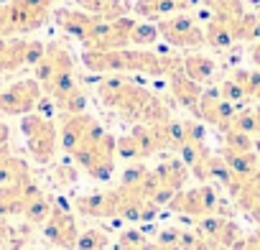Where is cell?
Masks as SVG:
<instances>
[{"label": "cell", "mask_w": 260, "mask_h": 250, "mask_svg": "<svg viewBox=\"0 0 260 250\" xmlns=\"http://www.w3.org/2000/svg\"><path fill=\"white\" fill-rule=\"evenodd\" d=\"M158 39H161V34H158V26L153 21H143V23L136 21L133 31H130V44H136V46H151Z\"/></svg>", "instance_id": "obj_27"}, {"label": "cell", "mask_w": 260, "mask_h": 250, "mask_svg": "<svg viewBox=\"0 0 260 250\" xmlns=\"http://www.w3.org/2000/svg\"><path fill=\"white\" fill-rule=\"evenodd\" d=\"M156 26H158V34L176 49H197V46L207 44L204 28L186 13H176V16L161 18V21H156Z\"/></svg>", "instance_id": "obj_3"}, {"label": "cell", "mask_w": 260, "mask_h": 250, "mask_svg": "<svg viewBox=\"0 0 260 250\" xmlns=\"http://www.w3.org/2000/svg\"><path fill=\"white\" fill-rule=\"evenodd\" d=\"M219 156L224 159V164L232 169V174H235L237 179H250V176L257 171V156H255L252 151L240 153V151L222 148V153H219Z\"/></svg>", "instance_id": "obj_22"}, {"label": "cell", "mask_w": 260, "mask_h": 250, "mask_svg": "<svg viewBox=\"0 0 260 250\" xmlns=\"http://www.w3.org/2000/svg\"><path fill=\"white\" fill-rule=\"evenodd\" d=\"M107 245H110V237L105 230H84L79 232L74 250H107Z\"/></svg>", "instance_id": "obj_29"}, {"label": "cell", "mask_w": 260, "mask_h": 250, "mask_svg": "<svg viewBox=\"0 0 260 250\" xmlns=\"http://www.w3.org/2000/svg\"><path fill=\"white\" fill-rule=\"evenodd\" d=\"M122 207V192H100V194H84L74 199V209L84 217H120Z\"/></svg>", "instance_id": "obj_8"}, {"label": "cell", "mask_w": 260, "mask_h": 250, "mask_svg": "<svg viewBox=\"0 0 260 250\" xmlns=\"http://www.w3.org/2000/svg\"><path fill=\"white\" fill-rule=\"evenodd\" d=\"M115 153H117L120 159L130 161V164L141 159V151H138V143H136L133 136H120V138H115Z\"/></svg>", "instance_id": "obj_31"}, {"label": "cell", "mask_w": 260, "mask_h": 250, "mask_svg": "<svg viewBox=\"0 0 260 250\" xmlns=\"http://www.w3.org/2000/svg\"><path fill=\"white\" fill-rule=\"evenodd\" d=\"M26 207L21 184H3L0 186V214H21Z\"/></svg>", "instance_id": "obj_23"}, {"label": "cell", "mask_w": 260, "mask_h": 250, "mask_svg": "<svg viewBox=\"0 0 260 250\" xmlns=\"http://www.w3.org/2000/svg\"><path fill=\"white\" fill-rule=\"evenodd\" d=\"M130 136H133V138H136V143H138L141 159H148V156H153V153L158 151V148H156V136H153V128H151V125L138 122Z\"/></svg>", "instance_id": "obj_26"}, {"label": "cell", "mask_w": 260, "mask_h": 250, "mask_svg": "<svg viewBox=\"0 0 260 250\" xmlns=\"http://www.w3.org/2000/svg\"><path fill=\"white\" fill-rule=\"evenodd\" d=\"M230 250H247V240H242V237H240V240H237Z\"/></svg>", "instance_id": "obj_46"}, {"label": "cell", "mask_w": 260, "mask_h": 250, "mask_svg": "<svg viewBox=\"0 0 260 250\" xmlns=\"http://www.w3.org/2000/svg\"><path fill=\"white\" fill-rule=\"evenodd\" d=\"M179 235H181V230H179V227H166V230H161V232H158V237H156V245H158V247L179 245Z\"/></svg>", "instance_id": "obj_39"}, {"label": "cell", "mask_w": 260, "mask_h": 250, "mask_svg": "<svg viewBox=\"0 0 260 250\" xmlns=\"http://www.w3.org/2000/svg\"><path fill=\"white\" fill-rule=\"evenodd\" d=\"M184 131H186V141H191V143H204V128H202V122L186 120V122H184Z\"/></svg>", "instance_id": "obj_40"}, {"label": "cell", "mask_w": 260, "mask_h": 250, "mask_svg": "<svg viewBox=\"0 0 260 250\" xmlns=\"http://www.w3.org/2000/svg\"><path fill=\"white\" fill-rule=\"evenodd\" d=\"M237 240H240V225L235 220H224V225H222V230L217 235V245L224 247V250H230Z\"/></svg>", "instance_id": "obj_35"}, {"label": "cell", "mask_w": 260, "mask_h": 250, "mask_svg": "<svg viewBox=\"0 0 260 250\" xmlns=\"http://www.w3.org/2000/svg\"><path fill=\"white\" fill-rule=\"evenodd\" d=\"M204 6L212 11V16H219V18H240L245 13V6L242 0H204Z\"/></svg>", "instance_id": "obj_25"}, {"label": "cell", "mask_w": 260, "mask_h": 250, "mask_svg": "<svg viewBox=\"0 0 260 250\" xmlns=\"http://www.w3.org/2000/svg\"><path fill=\"white\" fill-rule=\"evenodd\" d=\"M257 18H260V11H257Z\"/></svg>", "instance_id": "obj_52"}, {"label": "cell", "mask_w": 260, "mask_h": 250, "mask_svg": "<svg viewBox=\"0 0 260 250\" xmlns=\"http://www.w3.org/2000/svg\"><path fill=\"white\" fill-rule=\"evenodd\" d=\"M44 235H46V240L51 245H56L61 250H74L77 247V240H79L74 214L69 209H61V207L54 204V212H51V217L44 225Z\"/></svg>", "instance_id": "obj_7"}, {"label": "cell", "mask_w": 260, "mask_h": 250, "mask_svg": "<svg viewBox=\"0 0 260 250\" xmlns=\"http://www.w3.org/2000/svg\"><path fill=\"white\" fill-rule=\"evenodd\" d=\"M217 72V61L212 56H204V54H189L184 56V74L199 84L209 82Z\"/></svg>", "instance_id": "obj_21"}, {"label": "cell", "mask_w": 260, "mask_h": 250, "mask_svg": "<svg viewBox=\"0 0 260 250\" xmlns=\"http://www.w3.org/2000/svg\"><path fill=\"white\" fill-rule=\"evenodd\" d=\"M97 92H100V100H102L107 107L117 110L122 117L138 120V122H141V117H143L146 105L153 100V95L146 92L143 87H136V84H130V82H125V79H117V77L105 79Z\"/></svg>", "instance_id": "obj_1"}, {"label": "cell", "mask_w": 260, "mask_h": 250, "mask_svg": "<svg viewBox=\"0 0 260 250\" xmlns=\"http://www.w3.org/2000/svg\"><path fill=\"white\" fill-rule=\"evenodd\" d=\"M235 112H237V107H235L232 102H227V100L219 95V87L202 92V97H199V107H197V117H202L204 122L214 125L217 131L227 133V131L232 128Z\"/></svg>", "instance_id": "obj_6"}, {"label": "cell", "mask_w": 260, "mask_h": 250, "mask_svg": "<svg viewBox=\"0 0 260 250\" xmlns=\"http://www.w3.org/2000/svg\"><path fill=\"white\" fill-rule=\"evenodd\" d=\"M191 8V0H138L133 11L146 21H161L176 13H186Z\"/></svg>", "instance_id": "obj_12"}, {"label": "cell", "mask_w": 260, "mask_h": 250, "mask_svg": "<svg viewBox=\"0 0 260 250\" xmlns=\"http://www.w3.org/2000/svg\"><path fill=\"white\" fill-rule=\"evenodd\" d=\"M153 171H156L161 186H169V189H174V192H181V186H184L186 179H189V166H186L181 159H169V161H164V164H161L158 169H153Z\"/></svg>", "instance_id": "obj_19"}, {"label": "cell", "mask_w": 260, "mask_h": 250, "mask_svg": "<svg viewBox=\"0 0 260 250\" xmlns=\"http://www.w3.org/2000/svg\"><path fill=\"white\" fill-rule=\"evenodd\" d=\"M6 143H8V128H6L3 122H0V148H3Z\"/></svg>", "instance_id": "obj_44"}, {"label": "cell", "mask_w": 260, "mask_h": 250, "mask_svg": "<svg viewBox=\"0 0 260 250\" xmlns=\"http://www.w3.org/2000/svg\"><path fill=\"white\" fill-rule=\"evenodd\" d=\"M51 176H54V184H56V186H69V184L77 181V169L69 166V164H61V166L54 169Z\"/></svg>", "instance_id": "obj_36"}, {"label": "cell", "mask_w": 260, "mask_h": 250, "mask_svg": "<svg viewBox=\"0 0 260 250\" xmlns=\"http://www.w3.org/2000/svg\"><path fill=\"white\" fill-rule=\"evenodd\" d=\"M56 110H61L64 115H82L87 110V95L79 87H74L67 97H61L56 102Z\"/></svg>", "instance_id": "obj_28"}, {"label": "cell", "mask_w": 260, "mask_h": 250, "mask_svg": "<svg viewBox=\"0 0 260 250\" xmlns=\"http://www.w3.org/2000/svg\"><path fill=\"white\" fill-rule=\"evenodd\" d=\"M245 92H247V97L260 100V69H257V72H247V84H245Z\"/></svg>", "instance_id": "obj_41"}, {"label": "cell", "mask_w": 260, "mask_h": 250, "mask_svg": "<svg viewBox=\"0 0 260 250\" xmlns=\"http://www.w3.org/2000/svg\"><path fill=\"white\" fill-rule=\"evenodd\" d=\"M54 18H56V23H59V28L64 34H69V36H74L79 41H84L89 36L92 26L100 21L97 16H92L87 11H74V8H61V11L54 13Z\"/></svg>", "instance_id": "obj_11"}, {"label": "cell", "mask_w": 260, "mask_h": 250, "mask_svg": "<svg viewBox=\"0 0 260 250\" xmlns=\"http://www.w3.org/2000/svg\"><path fill=\"white\" fill-rule=\"evenodd\" d=\"M79 8L97 16L100 21H117V18H125L130 6L125 0H77Z\"/></svg>", "instance_id": "obj_18"}, {"label": "cell", "mask_w": 260, "mask_h": 250, "mask_svg": "<svg viewBox=\"0 0 260 250\" xmlns=\"http://www.w3.org/2000/svg\"><path fill=\"white\" fill-rule=\"evenodd\" d=\"M143 242H146V235H143V232H138V230H125V232L120 235V240H117V245L130 247V250H138Z\"/></svg>", "instance_id": "obj_38"}, {"label": "cell", "mask_w": 260, "mask_h": 250, "mask_svg": "<svg viewBox=\"0 0 260 250\" xmlns=\"http://www.w3.org/2000/svg\"><path fill=\"white\" fill-rule=\"evenodd\" d=\"M235 21H237V18H235ZM235 21L212 16L209 23H207V28H204L207 44H209L212 49H217V51H227V49L237 41V39H235V31H232V23H235Z\"/></svg>", "instance_id": "obj_17"}, {"label": "cell", "mask_w": 260, "mask_h": 250, "mask_svg": "<svg viewBox=\"0 0 260 250\" xmlns=\"http://www.w3.org/2000/svg\"><path fill=\"white\" fill-rule=\"evenodd\" d=\"M44 97L39 79H21L0 92V112L3 115H28L36 110L39 100Z\"/></svg>", "instance_id": "obj_5"}, {"label": "cell", "mask_w": 260, "mask_h": 250, "mask_svg": "<svg viewBox=\"0 0 260 250\" xmlns=\"http://www.w3.org/2000/svg\"><path fill=\"white\" fill-rule=\"evenodd\" d=\"M92 122H94V120H92L87 112H82V115H64L59 138H61V148H64L67 153H74V151L79 148V143L84 141V136H87V131H89Z\"/></svg>", "instance_id": "obj_13"}, {"label": "cell", "mask_w": 260, "mask_h": 250, "mask_svg": "<svg viewBox=\"0 0 260 250\" xmlns=\"http://www.w3.org/2000/svg\"><path fill=\"white\" fill-rule=\"evenodd\" d=\"M230 131H240V133H247V136L257 133L255 131V112H252V107H237Z\"/></svg>", "instance_id": "obj_30"}, {"label": "cell", "mask_w": 260, "mask_h": 250, "mask_svg": "<svg viewBox=\"0 0 260 250\" xmlns=\"http://www.w3.org/2000/svg\"><path fill=\"white\" fill-rule=\"evenodd\" d=\"M133 26H136V18H127V16L117 18V21H97L82 44H84V49H97V51L125 49L130 44Z\"/></svg>", "instance_id": "obj_4"}, {"label": "cell", "mask_w": 260, "mask_h": 250, "mask_svg": "<svg viewBox=\"0 0 260 250\" xmlns=\"http://www.w3.org/2000/svg\"><path fill=\"white\" fill-rule=\"evenodd\" d=\"M250 56H252V61L257 64V69H260V41L252 46V51H250Z\"/></svg>", "instance_id": "obj_43"}, {"label": "cell", "mask_w": 260, "mask_h": 250, "mask_svg": "<svg viewBox=\"0 0 260 250\" xmlns=\"http://www.w3.org/2000/svg\"><path fill=\"white\" fill-rule=\"evenodd\" d=\"M247 214H250V217H252V220H255V222L260 225V199H257V202H255V204H252V207L247 209Z\"/></svg>", "instance_id": "obj_42"}, {"label": "cell", "mask_w": 260, "mask_h": 250, "mask_svg": "<svg viewBox=\"0 0 260 250\" xmlns=\"http://www.w3.org/2000/svg\"><path fill=\"white\" fill-rule=\"evenodd\" d=\"M26 67V39H6L0 36V72L11 74Z\"/></svg>", "instance_id": "obj_16"}, {"label": "cell", "mask_w": 260, "mask_h": 250, "mask_svg": "<svg viewBox=\"0 0 260 250\" xmlns=\"http://www.w3.org/2000/svg\"><path fill=\"white\" fill-rule=\"evenodd\" d=\"M138 250H161V247H158L156 242H148V240H146V242H143V245H141Z\"/></svg>", "instance_id": "obj_47"}, {"label": "cell", "mask_w": 260, "mask_h": 250, "mask_svg": "<svg viewBox=\"0 0 260 250\" xmlns=\"http://www.w3.org/2000/svg\"><path fill=\"white\" fill-rule=\"evenodd\" d=\"M219 95H222L227 102H232L235 107H242V102L247 100L245 87H242V84H237L235 79H224V82L219 84Z\"/></svg>", "instance_id": "obj_33"}, {"label": "cell", "mask_w": 260, "mask_h": 250, "mask_svg": "<svg viewBox=\"0 0 260 250\" xmlns=\"http://www.w3.org/2000/svg\"><path fill=\"white\" fill-rule=\"evenodd\" d=\"M169 84H171V92H174L176 102H179L181 107H186V110H191V112L197 115L199 97H202V87H199V82L189 79L184 72H176V74H171V77H169Z\"/></svg>", "instance_id": "obj_14"}, {"label": "cell", "mask_w": 260, "mask_h": 250, "mask_svg": "<svg viewBox=\"0 0 260 250\" xmlns=\"http://www.w3.org/2000/svg\"><path fill=\"white\" fill-rule=\"evenodd\" d=\"M224 148H230V151H240V153H247V151L255 148V143H252V138H250L247 133L227 131V133H224Z\"/></svg>", "instance_id": "obj_34"}, {"label": "cell", "mask_w": 260, "mask_h": 250, "mask_svg": "<svg viewBox=\"0 0 260 250\" xmlns=\"http://www.w3.org/2000/svg\"><path fill=\"white\" fill-rule=\"evenodd\" d=\"M169 207L174 212H181V214H189V217H204V214H209L199 186L197 189H189V192H176L174 199L169 202Z\"/></svg>", "instance_id": "obj_20"}, {"label": "cell", "mask_w": 260, "mask_h": 250, "mask_svg": "<svg viewBox=\"0 0 260 250\" xmlns=\"http://www.w3.org/2000/svg\"><path fill=\"white\" fill-rule=\"evenodd\" d=\"M153 136H156V148L158 151H179L186 143V131H184V122L179 120H166L158 125H151Z\"/></svg>", "instance_id": "obj_15"}, {"label": "cell", "mask_w": 260, "mask_h": 250, "mask_svg": "<svg viewBox=\"0 0 260 250\" xmlns=\"http://www.w3.org/2000/svg\"><path fill=\"white\" fill-rule=\"evenodd\" d=\"M252 112H255V131H257V136H260V105L252 107Z\"/></svg>", "instance_id": "obj_45"}, {"label": "cell", "mask_w": 260, "mask_h": 250, "mask_svg": "<svg viewBox=\"0 0 260 250\" xmlns=\"http://www.w3.org/2000/svg\"><path fill=\"white\" fill-rule=\"evenodd\" d=\"M46 54V44L41 41H26V67H36Z\"/></svg>", "instance_id": "obj_37"}, {"label": "cell", "mask_w": 260, "mask_h": 250, "mask_svg": "<svg viewBox=\"0 0 260 250\" xmlns=\"http://www.w3.org/2000/svg\"><path fill=\"white\" fill-rule=\"evenodd\" d=\"M247 250H260V247H257V242H255V240H252V237H250V240H247Z\"/></svg>", "instance_id": "obj_48"}, {"label": "cell", "mask_w": 260, "mask_h": 250, "mask_svg": "<svg viewBox=\"0 0 260 250\" xmlns=\"http://www.w3.org/2000/svg\"><path fill=\"white\" fill-rule=\"evenodd\" d=\"M34 69H36V79L44 87L54 74H59V72H74V56L69 54V49L61 41H51V44H46L44 59Z\"/></svg>", "instance_id": "obj_9"}, {"label": "cell", "mask_w": 260, "mask_h": 250, "mask_svg": "<svg viewBox=\"0 0 260 250\" xmlns=\"http://www.w3.org/2000/svg\"><path fill=\"white\" fill-rule=\"evenodd\" d=\"M146 174H148V169H146L143 164L133 161V164H130V166L122 171L120 186H125V189H138V186H141V181L146 179Z\"/></svg>", "instance_id": "obj_32"}, {"label": "cell", "mask_w": 260, "mask_h": 250, "mask_svg": "<svg viewBox=\"0 0 260 250\" xmlns=\"http://www.w3.org/2000/svg\"><path fill=\"white\" fill-rule=\"evenodd\" d=\"M255 148H257V151H260V138H257V143H255Z\"/></svg>", "instance_id": "obj_50"}, {"label": "cell", "mask_w": 260, "mask_h": 250, "mask_svg": "<svg viewBox=\"0 0 260 250\" xmlns=\"http://www.w3.org/2000/svg\"><path fill=\"white\" fill-rule=\"evenodd\" d=\"M82 61L89 72L100 74H112V72H127L125 64V49H110V51H97V49H84Z\"/></svg>", "instance_id": "obj_10"}, {"label": "cell", "mask_w": 260, "mask_h": 250, "mask_svg": "<svg viewBox=\"0 0 260 250\" xmlns=\"http://www.w3.org/2000/svg\"><path fill=\"white\" fill-rule=\"evenodd\" d=\"M3 242H6V232L0 230V247H3Z\"/></svg>", "instance_id": "obj_49"}, {"label": "cell", "mask_w": 260, "mask_h": 250, "mask_svg": "<svg viewBox=\"0 0 260 250\" xmlns=\"http://www.w3.org/2000/svg\"><path fill=\"white\" fill-rule=\"evenodd\" d=\"M21 131L28 143V153L36 164H49L56 153V125L51 117H44L39 112H28L21 120Z\"/></svg>", "instance_id": "obj_2"}, {"label": "cell", "mask_w": 260, "mask_h": 250, "mask_svg": "<svg viewBox=\"0 0 260 250\" xmlns=\"http://www.w3.org/2000/svg\"><path fill=\"white\" fill-rule=\"evenodd\" d=\"M51 212H54V204L44 194L36 197V199H31V202H26V207H23V214H26V220L31 225H46V220L51 217Z\"/></svg>", "instance_id": "obj_24"}, {"label": "cell", "mask_w": 260, "mask_h": 250, "mask_svg": "<svg viewBox=\"0 0 260 250\" xmlns=\"http://www.w3.org/2000/svg\"><path fill=\"white\" fill-rule=\"evenodd\" d=\"M214 250H224V247H214Z\"/></svg>", "instance_id": "obj_51"}]
</instances>
